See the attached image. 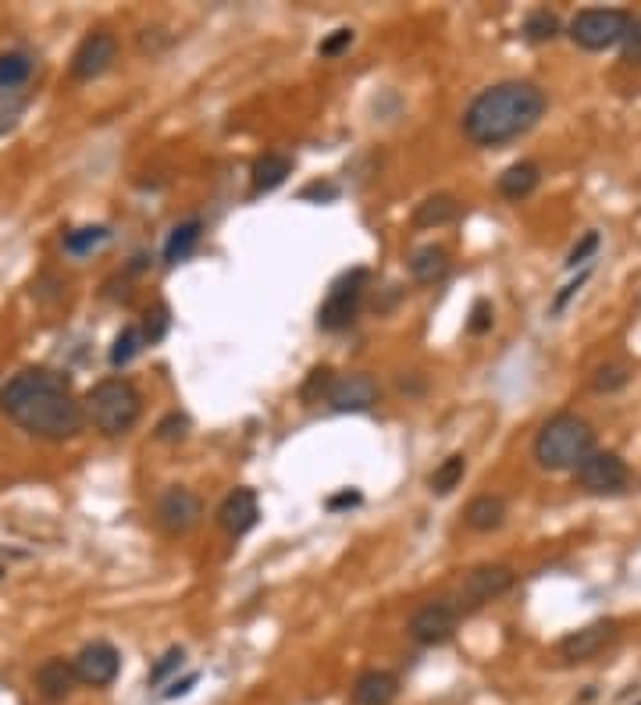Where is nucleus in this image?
Masks as SVG:
<instances>
[{"label": "nucleus", "instance_id": "1", "mask_svg": "<svg viewBox=\"0 0 641 705\" xmlns=\"http://www.w3.org/2000/svg\"><path fill=\"white\" fill-rule=\"evenodd\" d=\"M0 410L11 417L22 431L36 438H72L82 431V403L72 396L65 374L47 371V367H29L0 389Z\"/></svg>", "mask_w": 641, "mask_h": 705}, {"label": "nucleus", "instance_id": "2", "mask_svg": "<svg viewBox=\"0 0 641 705\" xmlns=\"http://www.w3.org/2000/svg\"><path fill=\"white\" fill-rule=\"evenodd\" d=\"M545 114V93L535 82H499L474 97L463 114V132L478 146H503L535 129Z\"/></svg>", "mask_w": 641, "mask_h": 705}, {"label": "nucleus", "instance_id": "3", "mask_svg": "<svg viewBox=\"0 0 641 705\" xmlns=\"http://www.w3.org/2000/svg\"><path fill=\"white\" fill-rule=\"evenodd\" d=\"M82 414L104 435H125L136 428L139 414H143V399H139L136 385L125 378H104L97 381L86 399H82Z\"/></svg>", "mask_w": 641, "mask_h": 705}, {"label": "nucleus", "instance_id": "4", "mask_svg": "<svg viewBox=\"0 0 641 705\" xmlns=\"http://www.w3.org/2000/svg\"><path fill=\"white\" fill-rule=\"evenodd\" d=\"M595 449V431L585 417L556 414L535 438V460L545 470H574Z\"/></svg>", "mask_w": 641, "mask_h": 705}, {"label": "nucleus", "instance_id": "5", "mask_svg": "<svg viewBox=\"0 0 641 705\" xmlns=\"http://www.w3.org/2000/svg\"><path fill=\"white\" fill-rule=\"evenodd\" d=\"M631 15L620 8H585L570 22V40L581 50H609L624 43Z\"/></svg>", "mask_w": 641, "mask_h": 705}, {"label": "nucleus", "instance_id": "6", "mask_svg": "<svg viewBox=\"0 0 641 705\" xmlns=\"http://www.w3.org/2000/svg\"><path fill=\"white\" fill-rule=\"evenodd\" d=\"M364 292H367V271L364 268L346 271L328 289V300L317 310V328L321 332H342V328L353 325L360 314V303H364Z\"/></svg>", "mask_w": 641, "mask_h": 705}, {"label": "nucleus", "instance_id": "7", "mask_svg": "<svg viewBox=\"0 0 641 705\" xmlns=\"http://www.w3.org/2000/svg\"><path fill=\"white\" fill-rule=\"evenodd\" d=\"M513 570L506 567V563H481V567L467 570L460 581V588H456V602L453 606L460 609V613H471V609H481L485 602L499 599V595H506L513 588Z\"/></svg>", "mask_w": 641, "mask_h": 705}, {"label": "nucleus", "instance_id": "8", "mask_svg": "<svg viewBox=\"0 0 641 705\" xmlns=\"http://www.w3.org/2000/svg\"><path fill=\"white\" fill-rule=\"evenodd\" d=\"M574 478L577 485L585 488V492L592 495H613L620 492V488L627 485V478H631V470H627V463L620 460L617 453H606V449H592V453L585 456V460L574 467Z\"/></svg>", "mask_w": 641, "mask_h": 705}, {"label": "nucleus", "instance_id": "9", "mask_svg": "<svg viewBox=\"0 0 641 705\" xmlns=\"http://www.w3.org/2000/svg\"><path fill=\"white\" fill-rule=\"evenodd\" d=\"M456 620H460V609L446 599H435L410 616V638L417 645H446L456 634Z\"/></svg>", "mask_w": 641, "mask_h": 705}, {"label": "nucleus", "instance_id": "10", "mask_svg": "<svg viewBox=\"0 0 641 705\" xmlns=\"http://www.w3.org/2000/svg\"><path fill=\"white\" fill-rule=\"evenodd\" d=\"M200 517H203L200 495L182 485L168 488L161 495V503H157V520H161V527L168 535H186V531H193L200 524Z\"/></svg>", "mask_w": 641, "mask_h": 705}, {"label": "nucleus", "instance_id": "11", "mask_svg": "<svg viewBox=\"0 0 641 705\" xmlns=\"http://www.w3.org/2000/svg\"><path fill=\"white\" fill-rule=\"evenodd\" d=\"M118 670H122V656L107 641H93L75 656V677L86 688H107V684H114Z\"/></svg>", "mask_w": 641, "mask_h": 705}, {"label": "nucleus", "instance_id": "12", "mask_svg": "<svg viewBox=\"0 0 641 705\" xmlns=\"http://www.w3.org/2000/svg\"><path fill=\"white\" fill-rule=\"evenodd\" d=\"M118 61V40L114 33H90L72 54V75L82 82H93Z\"/></svg>", "mask_w": 641, "mask_h": 705}, {"label": "nucleus", "instance_id": "13", "mask_svg": "<svg viewBox=\"0 0 641 705\" xmlns=\"http://www.w3.org/2000/svg\"><path fill=\"white\" fill-rule=\"evenodd\" d=\"M328 403L339 414H364L378 403V381L367 371L357 374H342V378L332 381V392H328Z\"/></svg>", "mask_w": 641, "mask_h": 705}, {"label": "nucleus", "instance_id": "14", "mask_svg": "<svg viewBox=\"0 0 641 705\" xmlns=\"http://www.w3.org/2000/svg\"><path fill=\"white\" fill-rule=\"evenodd\" d=\"M617 641V624L613 620H595V624L581 627V631H570L560 641V656L567 663H588V659L602 656Z\"/></svg>", "mask_w": 641, "mask_h": 705}, {"label": "nucleus", "instance_id": "15", "mask_svg": "<svg viewBox=\"0 0 641 705\" xmlns=\"http://www.w3.org/2000/svg\"><path fill=\"white\" fill-rule=\"evenodd\" d=\"M257 517H260V506H257V495H253V488H236V492L225 495V503L218 506V524L225 527L232 538L253 531Z\"/></svg>", "mask_w": 641, "mask_h": 705}, {"label": "nucleus", "instance_id": "16", "mask_svg": "<svg viewBox=\"0 0 641 705\" xmlns=\"http://www.w3.org/2000/svg\"><path fill=\"white\" fill-rule=\"evenodd\" d=\"M399 695V681L396 673L389 670H367L357 677L353 684V705H392Z\"/></svg>", "mask_w": 641, "mask_h": 705}, {"label": "nucleus", "instance_id": "17", "mask_svg": "<svg viewBox=\"0 0 641 705\" xmlns=\"http://www.w3.org/2000/svg\"><path fill=\"white\" fill-rule=\"evenodd\" d=\"M79 677H75V663H65V659H47V663L36 670V688L47 702H65L75 691Z\"/></svg>", "mask_w": 641, "mask_h": 705}, {"label": "nucleus", "instance_id": "18", "mask_svg": "<svg viewBox=\"0 0 641 705\" xmlns=\"http://www.w3.org/2000/svg\"><path fill=\"white\" fill-rule=\"evenodd\" d=\"M460 200L456 196H449V193H435V196H428V200H421L417 203V211H414V225L417 228H442V225H453L456 218H460Z\"/></svg>", "mask_w": 641, "mask_h": 705}, {"label": "nucleus", "instance_id": "19", "mask_svg": "<svg viewBox=\"0 0 641 705\" xmlns=\"http://www.w3.org/2000/svg\"><path fill=\"white\" fill-rule=\"evenodd\" d=\"M538 182H542L538 164L535 161H517V164H510L503 175H499V193H503L506 200H524V196L535 193Z\"/></svg>", "mask_w": 641, "mask_h": 705}, {"label": "nucleus", "instance_id": "20", "mask_svg": "<svg viewBox=\"0 0 641 705\" xmlns=\"http://www.w3.org/2000/svg\"><path fill=\"white\" fill-rule=\"evenodd\" d=\"M463 520H467V527L471 531H495V527H503L506 520V503L499 499V495H478V499H471L467 503V510H463Z\"/></svg>", "mask_w": 641, "mask_h": 705}, {"label": "nucleus", "instance_id": "21", "mask_svg": "<svg viewBox=\"0 0 641 705\" xmlns=\"http://www.w3.org/2000/svg\"><path fill=\"white\" fill-rule=\"evenodd\" d=\"M200 235H203V221L200 218H189V221H182V225L171 228L168 243H164V264L175 268V264L189 260V253H193L196 243H200Z\"/></svg>", "mask_w": 641, "mask_h": 705}, {"label": "nucleus", "instance_id": "22", "mask_svg": "<svg viewBox=\"0 0 641 705\" xmlns=\"http://www.w3.org/2000/svg\"><path fill=\"white\" fill-rule=\"evenodd\" d=\"M253 193H271V189L282 186L289 175H293V161L285 154H264L257 164H253Z\"/></svg>", "mask_w": 641, "mask_h": 705}, {"label": "nucleus", "instance_id": "23", "mask_svg": "<svg viewBox=\"0 0 641 705\" xmlns=\"http://www.w3.org/2000/svg\"><path fill=\"white\" fill-rule=\"evenodd\" d=\"M410 275L421 285H435L449 275V253L442 246H421V250L410 257Z\"/></svg>", "mask_w": 641, "mask_h": 705}, {"label": "nucleus", "instance_id": "24", "mask_svg": "<svg viewBox=\"0 0 641 705\" xmlns=\"http://www.w3.org/2000/svg\"><path fill=\"white\" fill-rule=\"evenodd\" d=\"M33 75V57L22 54V50H11V54H0V93H11L18 86H25Z\"/></svg>", "mask_w": 641, "mask_h": 705}, {"label": "nucleus", "instance_id": "25", "mask_svg": "<svg viewBox=\"0 0 641 705\" xmlns=\"http://www.w3.org/2000/svg\"><path fill=\"white\" fill-rule=\"evenodd\" d=\"M463 474H467V456L453 453V456H446V460H442L439 467L431 470L428 488H431L435 495H449V492H453V488L463 481Z\"/></svg>", "mask_w": 641, "mask_h": 705}, {"label": "nucleus", "instance_id": "26", "mask_svg": "<svg viewBox=\"0 0 641 705\" xmlns=\"http://www.w3.org/2000/svg\"><path fill=\"white\" fill-rule=\"evenodd\" d=\"M147 346V335H143V328H136V325H129V328H122V335L114 339V346H111V364L114 367H125V364H132V360L139 357V349Z\"/></svg>", "mask_w": 641, "mask_h": 705}, {"label": "nucleus", "instance_id": "27", "mask_svg": "<svg viewBox=\"0 0 641 705\" xmlns=\"http://www.w3.org/2000/svg\"><path fill=\"white\" fill-rule=\"evenodd\" d=\"M524 36L531 43H549L560 36V18L552 15L549 8H535L528 18H524Z\"/></svg>", "mask_w": 641, "mask_h": 705}, {"label": "nucleus", "instance_id": "28", "mask_svg": "<svg viewBox=\"0 0 641 705\" xmlns=\"http://www.w3.org/2000/svg\"><path fill=\"white\" fill-rule=\"evenodd\" d=\"M627 381H631V371H627L624 364H602V367H595V374H592V389L617 392V389H624Z\"/></svg>", "mask_w": 641, "mask_h": 705}, {"label": "nucleus", "instance_id": "29", "mask_svg": "<svg viewBox=\"0 0 641 705\" xmlns=\"http://www.w3.org/2000/svg\"><path fill=\"white\" fill-rule=\"evenodd\" d=\"M107 239V228L93 225V228H75V232L65 235V250L75 253V257H82V253H90L93 246H100Z\"/></svg>", "mask_w": 641, "mask_h": 705}, {"label": "nucleus", "instance_id": "30", "mask_svg": "<svg viewBox=\"0 0 641 705\" xmlns=\"http://www.w3.org/2000/svg\"><path fill=\"white\" fill-rule=\"evenodd\" d=\"M22 107H25V97L18 90L0 93V132H8L11 125L22 118Z\"/></svg>", "mask_w": 641, "mask_h": 705}, {"label": "nucleus", "instance_id": "31", "mask_svg": "<svg viewBox=\"0 0 641 705\" xmlns=\"http://www.w3.org/2000/svg\"><path fill=\"white\" fill-rule=\"evenodd\" d=\"M182 659H186V652H182V649H168V652H164V656L157 659L154 670H150V677H147L150 688H157V684H161V681H168L171 673H175V670H179V666H182Z\"/></svg>", "mask_w": 641, "mask_h": 705}, {"label": "nucleus", "instance_id": "32", "mask_svg": "<svg viewBox=\"0 0 641 705\" xmlns=\"http://www.w3.org/2000/svg\"><path fill=\"white\" fill-rule=\"evenodd\" d=\"M332 371H328V367H317L314 374H310L307 378V385H303V399H307V403H317V399L321 396H328V392H332Z\"/></svg>", "mask_w": 641, "mask_h": 705}, {"label": "nucleus", "instance_id": "33", "mask_svg": "<svg viewBox=\"0 0 641 705\" xmlns=\"http://www.w3.org/2000/svg\"><path fill=\"white\" fill-rule=\"evenodd\" d=\"M186 431H189L186 414H168L157 424V438H161V442H179V438H186Z\"/></svg>", "mask_w": 641, "mask_h": 705}, {"label": "nucleus", "instance_id": "34", "mask_svg": "<svg viewBox=\"0 0 641 705\" xmlns=\"http://www.w3.org/2000/svg\"><path fill=\"white\" fill-rule=\"evenodd\" d=\"M624 61H631V65H641V18H631V25H627Z\"/></svg>", "mask_w": 641, "mask_h": 705}, {"label": "nucleus", "instance_id": "35", "mask_svg": "<svg viewBox=\"0 0 641 705\" xmlns=\"http://www.w3.org/2000/svg\"><path fill=\"white\" fill-rule=\"evenodd\" d=\"M595 250H599V232H588L585 239H581V243H577L574 250H570V257H567V268H577V264H585V260L592 257Z\"/></svg>", "mask_w": 641, "mask_h": 705}, {"label": "nucleus", "instance_id": "36", "mask_svg": "<svg viewBox=\"0 0 641 705\" xmlns=\"http://www.w3.org/2000/svg\"><path fill=\"white\" fill-rule=\"evenodd\" d=\"M164 332H168V310H164V307H154V314H147L143 335H147V342H157Z\"/></svg>", "mask_w": 641, "mask_h": 705}, {"label": "nucleus", "instance_id": "37", "mask_svg": "<svg viewBox=\"0 0 641 705\" xmlns=\"http://www.w3.org/2000/svg\"><path fill=\"white\" fill-rule=\"evenodd\" d=\"M353 43V33L349 29H335L328 40H321V57H335V54H342V50Z\"/></svg>", "mask_w": 641, "mask_h": 705}, {"label": "nucleus", "instance_id": "38", "mask_svg": "<svg viewBox=\"0 0 641 705\" xmlns=\"http://www.w3.org/2000/svg\"><path fill=\"white\" fill-rule=\"evenodd\" d=\"M588 275H592V271H581V275H577L574 282H570V285H563V292H556V300H552V310H556V314H560V310L567 307L570 300H574L577 292H581V285L588 282Z\"/></svg>", "mask_w": 641, "mask_h": 705}, {"label": "nucleus", "instance_id": "39", "mask_svg": "<svg viewBox=\"0 0 641 705\" xmlns=\"http://www.w3.org/2000/svg\"><path fill=\"white\" fill-rule=\"evenodd\" d=\"M488 328H492V310H488L485 300H478L471 310V332L481 335V332H488Z\"/></svg>", "mask_w": 641, "mask_h": 705}, {"label": "nucleus", "instance_id": "40", "mask_svg": "<svg viewBox=\"0 0 641 705\" xmlns=\"http://www.w3.org/2000/svg\"><path fill=\"white\" fill-rule=\"evenodd\" d=\"M193 684H196V673H193V677H186V681H175V684H171V688L164 691V698H179V695H186V691L193 688Z\"/></svg>", "mask_w": 641, "mask_h": 705}, {"label": "nucleus", "instance_id": "41", "mask_svg": "<svg viewBox=\"0 0 641 705\" xmlns=\"http://www.w3.org/2000/svg\"><path fill=\"white\" fill-rule=\"evenodd\" d=\"M357 503H360L357 492H342V495H335V499H328V506H332V510H339V506H357Z\"/></svg>", "mask_w": 641, "mask_h": 705}, {"label": "nucleus", "instance_id": "42", "mask_svg": "<svg viewBox=\"0 0 641 705\" xmlns=\"http://www.w3.org/2000/svg\"><path fill=\"white\" fill-rule=\"evenodd\" d=\"M638 705H641V702H638Z\"/></svg>", "mask_w": 641, "mask_h": 705}]
</instances>
